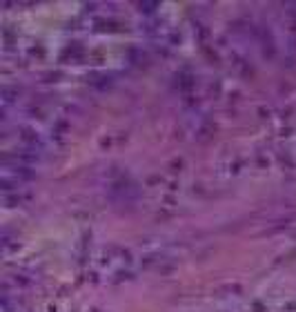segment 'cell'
<instances>
[{"mask_svg":"<svg viewBox=\"0 0 296 312\" xmlns=\"http://www.w3.org/2000/svg\"><path fill=\"white\" fill-rule=\"evenodd\" d=\"M20 140L24 143V148H40V136H38V132H34V130H29V127H22L20 130Z\"/></svg>","mask_w":296,"mask_h":312,"instance_id":"6da1fadb","label":"cell"},{"mask_svg":"<svg viewBox=\"0 0 296 312\" xmlns=\"http://www.w3.org/2000/svg\"><path fill=\"white\" fill-rule=\"evenodd\" d=\"M138 7H140V11H145V14H150V11H154V9L158 7V3H140Z\"/></svg>","mask_w":296,"mask_h":312,"instance_id":"7a4b0ae2","label":"cell"},{"mask_svg":"<svg viewBox=\"0 0 296 312\" xmlns=\"http://www.w3.org/2000/svg\"><path fill=\"white\" fill-rule=\"evenodd\" d=\"M294 52H296V38H294Z\"/></svg>","mask_w":296,"mask_h":312,"instance_id":"3957f363","label":"cell"}]
</instances>
